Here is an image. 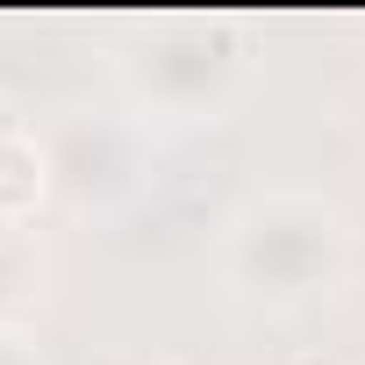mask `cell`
<instances>
[{"label": "cell", "mask_w": 365, "mask_h": 365, "mask_svg": "<svg viewBox=\"0 0 365 365\" xmlns=\"http://www.w3.org/2000/svg\"><path fill=\"white\" fill-rule=\"evenodd\" d=\"M251 58L244 36L230 22H150L129 51H122V86L136 93V108L172 115V122H201L222 115L230 93L244 86Z\"/></svg>", "instance_id": "obj_2"}, {"label": "cell", "mask_w": 365, "mask_h": 365, "mask_svg": "<svg viewBox=\"0 0 365 365\" xmlns=\"http://www.w3.org/2000/svg\"><path fill=\"white\" fill-rule=\"evenodd\" d=\"M0 129H8V122H0Z\"/></svg>", "instance_id": "obj_7"}, {"label": "cell", "mask_w": 365, "mask_h": 365, "mask_svg": "<svg viewBox=\"0 0 365 365\" xmlns=\"http://www.w3.org/2000/svg\"><path fill=\"white\" fill-rule=\"evenodd\" d=\"M36 143L51 165V187L72 208H108V201L143 187V136L129 115H65Z\"/></svg>", "instance_id": "obj_3"}, {"label": "cell", "mask_w": 365, "mask_h": 365, "mask_svg": "<svg viewBox=\"0 0 365 365\" xmlns=\"http://www.w3.org/2000/svg\"><path fill=\"white\" fill-rule=\"evenodd\" d=\"M0 365H36V351H29L15 329H0Z\"/></svg>", "instance_id": "obj_6"}, {"label": "cell", "mask_w": 365, "mask_h": 365, "mask_svg": "<svg viewBox=\"0 0 365 365\" xmlns=\"http://www.w3.org/2000/svg\"><path fill=\"white\" fill-rule=\"evenodd\" d=\"M351 265V230L315 194H258L222 230V279L251 308H308Z\"/></svg>", "instance_id": "obj_1"}, {"label": "cell", "mask_w": 365, "mask_h": 365, "mask_svg": "<svg viewBox=\"0 0 365 365\" xmlns=\"http://www.w3.org/2000/svg\"><path fill=\"white\" fill-rule=\"evenodd\" d=\"M29 287H36V251H29V237H22V230L0 222V315H8Z\"/></svg>", "instance_id": "obj_5"}, {"label": "cell", "mask_w": 365, "mask_h": 365, "mask_svg": "<svg viewBox=\"0 0 365 365\" xmlns=\"http://www.w3.org/2000/svg\"><path fill=\"white\" fill-rule=\"evenodd\" d=\"M51 194V165H43V143L29 129H0V222L22 230V215Z\"/></svg>", "instance_id": "obj_4"}]
</instances>
